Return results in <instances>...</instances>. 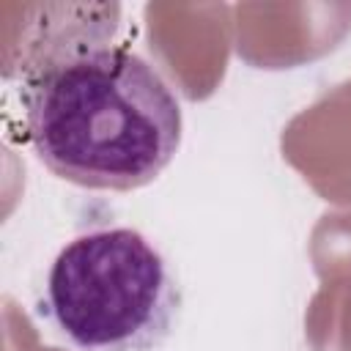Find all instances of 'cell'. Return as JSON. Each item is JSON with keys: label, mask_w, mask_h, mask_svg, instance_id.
<instances>
[{"label": "cell", "mask_w": 351, "mask_h": 351, "mask_svg": "<svg viewBox=\"0 0 351 351\" xmlns=\"http://www.w3.org/2000/svg\"><path fill=\"white\" fill-rule=\"evenodd\" d=\"M22 47L25 132L38 162L85 189L151 184L181 145V104L165 77L115 44L118 3L36 5Z\"/></svg>", "instance_id": "1"}, {"label": "cell", "mask_w": 351, "mask_h": 351, "mask_svg": "<svg viewBox=\"0 0 351 351\" xmlns=\"http://www.w3.org/2000/svg\"><path fill=\"white\" fill-rule=\"evenodd\" d=\"M178 282L134 228H96L55 255L44 313L77 351H156L176 326Z\"/></svg>", "instance_id": "2"}]
</instances>
